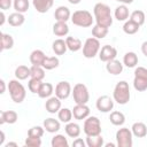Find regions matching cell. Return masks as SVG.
<instances>
[{"mask_svg": "<svg viewBox=\"0 0 147 147\" xmlns=\"http://www.w3.org/2000/svg\"><path fill=\"white\" fill-rule=\"evenodd\" d=\"M93 13H94V18L98 25L110 28V25L113 24V16H111L110 7L108 5L102 2L95 3L93 8Z\"/></svg>", "mask_w": 147, "mask_h": 147, "instance_id": "6da1fadb", "label": "cell"}, {"mask_svg": "<svg viewBox=\"0 0 147 147\" xmlns=\"http://www.w3.org/2000/svg\"><path fill=\"white\" fill-rule=\"evenodd\" d=\"M130 96H131V94H130L129 84L125 80L118 82L113 92L114 101H116L118 105H125L130 101Z\"/></svg>", "mask_w": 147, "mask_h": 147, "instance_id": "7a4b0ae2", "label": "cell"}, {"mask_svg": "<svg viewBox=\"0 0 147 147\" xmlns=\"http://www.w3.org/2000/svg\"><path fill=\"white\" fill-rule=\"evenodd\" d=\"M8 91L11 100L15 103H22L26 96L25 87L18 82V79H11L8 83Z\"/></svg>", "mask_w": 147, "mask_h": 147, "instance_id": "3957f363", "label": "cell"}, {"mask_svg": "<svg viewBox=\"0 0 147 147\" xmlns=\"http://www.w3.org/2000/svg\"><path fill=\"white\" fill-rule=\"evenodd\" d=\"M71 22H72V24H75L77 26L88 28L93 23V17L88 10L80 9V10L74 11V14L71 15Z\"/></svg>", "mask_w": 147, "mask_h": 147, "instance_id": "277c9868", "label": "cell"}, {"mask_svg": "<svg viewBox=\"0 0 147 147\" xmlns=\"http://www.w3.org/2000/svg\"><path fill=\"white\" fill-rule=\"evenodd\" d=\"M133 87L138 92H144L147 90V69L144 67H138L134 70Z\"/></svg>", "mask_w": 147, "mask_h": 147, "instance_id": "5b68a950", "label": "cell"}, {"mask_svg": "<svg viewBox=\"0 0 147 147\" xmlns=\"http://www.w3.org/2000/svg\"><path fill=\"white\" fill-rule=\"evenodd\" d=\"M72 98L76 105H86L90 100V93L83 83H77L72 90Z\"/></svg>", "mask_w": 147, "mask_h": 147, "instance_id": "8992f818", "label": "cell"}, {"mask_svg": "<svg viewBox=\"0 0 147 147\" xmlns=\"http://www.w3.org/2000/svg\"><path fill=\"white\" fill-rule=\"evenodd\" d=\"M100 41L99 39L91 37L87 38L84 42L83 46V55L86 59H93L95 55H98V53L100 52Z\"/></svg>", "mask_w": 147, "mask_h": 147, "instance_id": "52a82bcc", "label": "cell"}, {"mask_svg": "<svg viewBox=\"0 0 147 147\" xmlns=\"http://www.w3.org/2000/svg\"><path fill=\"white\" fill-rule=\"evenodd\" d=\"M83 131L86 136H98L101 134V123L100 119L95 116H88L85 118Z\"/></svg>", "mask_w": 147, "mask_h": 147, "instance_id": "ba28073f", "label": "cell"}, {"mask_svg": "<svg viewBox=\"0 0 147 147\" xmlns=\"http://www.w3.org/2000/svg\"><path fill=\"white\" fill-rule=\"evenodd\" d=\"M132 131L127 127H122L116 132V144L118 147H131L133 144Z\"/></svg>", "mask_w": 147, "mask_h": 147, "instance_id": "9c48e42d", "label": "cell"}, {"mask_svg": "<svg viewBox=\"0 0 147 147\" xmlns=\"http://www.w3.org/2000/svg\"><path fill=\"white\" fill-rule=\"evenodd\" d=\"M72 93V90H71V85L69 82H59L55 86V95L61 99V100H65L69 98V95Z\"/></svg>", "mask_w": 147, "mask_h": 147, "instance_id": "30bf717a", "label": "cell"}, {"mask_svg": "<svg viewBox=\"0 0 147 147\" xmlns=\"http://www.w3.org/2000/svg\"><path fill=\"white\" fill-rule=\"evenodd\" d=\"M96 109L101 113H109L114 108V100L108 95H101L95 102Z\"/></svg>", "mask_w": 147, "mask_h": 147, "instance_id": "8fae6325", "label": "cell"}, {"mask_svg": "<svg viewBox=\"0 0 147 147\" xmlns=\"http://www.w3.org/2000/svg\"><path fill=\"white\" fill-rule=\"evenodd\" d=\"M116 55H117V49L110 45H105L101 47L100 52H99V59L100 61L102 62H108L110 60H114L116 59Z\"/></svg>", "mask_w": 147, "mask_h": 147, "instance_id": "7c38bea8", "label": "cell"}, {"mask_svg": "<svg viewBox=\"0 0 147 147\" xmlns=\"http://www.w3.org/2000/svg\"><path fill=\"white\" fill-rule=\"evenodd\" d=\"M72 115H74V118L78 121L85 119L90 116V108L87 105H76L72 109Z\"/></svg>", "mask_w": 147, "mask_h": 147, "instance_id": "4fadbf2b", "label": "cell"}, {"mask_svg": "<svg viewBox=\"0 0 147 147\" xmlns=\"http://www.w3.org/2000/svg\"><path fill=\"white\" fill-rule=\"evenodd\" d=\"M45 108L49 114H55L61 109V99L55 96H49L45 103Z\"/></svg>", "mask_w": 147, "mask_h": 147, "instance_id": "5bb4252c", "label": "cell"}, {"mask_svg": "<svg viewBox=\"0 0 147 147\" xmlns=\"http://www.w3.org/2000/svg\"><path fill=\"white\" fill-rule=\"evenodd\" d=\"M53 3H54V0H32V5L34 9L40 14L47 13L52 8Z\"/></svg>", "mask_w": 147, "mask_h": 147, "instance_id": "9a60e30c", "label": "cell"}, {"mask_svg": "<svg viewBox=\"0 0 147 147\" xmlns=\"http://www.w3.org/2000/svg\"><path fill=\"white\" fill-rule=\"evenodd\" d=\"M17 119H18V115L14 110H3V111H1V115H0V124L1 125L5 124V123L14 124V123H16Z\"/></svg>", "mask_w": 147, "mask_h": 147, "instance_id": "2e32d148", "label": "cell"}, {"mask_svg": "<svg viewBox=\"0 0 147 147\" xmlns=\"http://www.w3.org/2000/svg\"><path fill=\"white\" fill-rule=\"evenodd\" d=\"M54 17L56 21H60V22H67L69 18H71V13L69 10L68 7L65 6H60L55 9V13H54Z\"/></svg>", "mask_w": 147, "mask_h": 147, "instance_id": "e0dca14e", "label": "cell"}, {"mask_svg": "<svg viewBox=\"0 0 147 147\" xmlns=\"http://www.w3.org/2000/svg\"><path fill=\"white\" fill-rule=\"evenodd\" d=\"M106 70H107L110 75L116 76V75H119V74L123 71V64H122L118 60L114 59V60H110V61L107 62V64H106Z\"/></svg>", "mask_w": 147, "mask_h": 147, "instance_id": "ac0fdd59", "label": "cell"}, {"mask_svg": "<svg viewBox=\"0 0 147 147\" xmlns=\"http://www.w3.org/2000/svg\"><path fill=\"white\" fill-rule=\"evenodd\" d=\"M131 131H132V134L137 138H144V137L147 136V126L142 122L133 123V125L131 127Z\"/></svg>", "mask_w": 147, "mask_h": 147, "instance_id": "d6986e66", "label": "cell"}, {"mask_svg": "<svg viewBox=\"0 0 147 147\" xmlns=\"http://www.w3.org/2000/svg\"><path fill=\"white\" fill-rule=\"evenodd\" d=\"M53 33L57 37L67 36L69 33V26H68L67 22L56 21V23H54V25H53Z\"/></svg>", "mask_w": 147, "mask_h": 147, "instance_id": "ffe728a7", "label": "cell"}, {"mask_svg": "<svg viewBox=\"0 0 147 147\" xmlns=\"http://www.w3.org/2000/svg\"><path fill=\"white\" fill-rule=\"evenodd\" d=\"M45 59H46V55L40 49H34L30 54V62L32 65H42Z\"/></svg>", "mask_w": 147, "mask_h": 147, "instance_id": "44dd1931", "label": "cell"}, {"mask_svg": "<svg viewBox=\"0 0 147 147\" xmlns=\"http://www.w3.org/2000/svg\"><path fill=\"white\" fill-rule=\"evenodd\" d=\"M65 44H67L68 49L71 51V52H77L83 47L82 40L79 38H76V37H72V36H69V37L65 38Z\"/></svg>", "mask_w": 147, "mask_h": 147, "instance_id": "7402d4cb", "label": "cell"}, {"mask_svg": "<svg viewBox=\"0 0 147 147\" xmlns=\"http://www.w3.org/2000/svg\"><path fill=\"white\" fill-rule=\"evenodd\" d=\"M42 125H44V129L49 133H55V132H57L60 130V122L57 119H55V118H52V117L46 118L44 121Z\"/></svg>", "mask_w": 147, "mask_h": 147, "instance_id": "603a6c76", "label": "cell"}, {"mask_svg": "<svg viewBox=\"0 0 147 147\" xmlns=\"http://www.w3.org/2000/svg\"><path fill=\"white\" fill-rule=\"evenodd\" d=\"M8 23H9V25H11V26H14V28H17V26H21L23 23H24V21H25V17H24V15L22 14V13H17V11H15V13H13V14H10L9 16H8Z\"/></svg>", "mask_w": 147, "mask_h": 147, "instance_id": "cb8c5ba5", "label": "cell"}, {"mask_svg": "<svg viewBox=\"0 0 147 147\" xmlns=\"http://www.w3.org/2000/svg\"><path fill=\"white\" fill-rule=\"evenodd\" d=\"M115 18L119 22H123V21H126L129 18V8L126 7V5H119L116 7L115 9Z\"/></svg>", "mask_w": 147, "mask_h": 147, "instance_id": "d4e9b609", "label": "cell"}, {"mask_svg": "<svg viewBox=\"0 0 147 147\" xmlns=\"http://www.w3.org/2000/svg\"><path fill=\"white\" fill-rule=\"evenodd\" d=\"M138 55L134 52H127L123 57V64L127 68H134L138 64Z\"/></svg>", "mask_w": 147, "mask_h": 147, "instance_id": "484cf974", "label": "cell"}, {"mask_svg": "<svg viewBox=\"0 0 147 147\" xmlns=\"http://www.w3.org/2000/svg\"><path fill=\"white\" fill-rule=\"evenodd\" d=\"M64 131L70 138H78L79 134H80V126L77 123L69 122V123H67V125L64 127Z\"/></svg>", "mask_w": 147, "mask_h": 147, "instance_id": "4316f807", "label": "cell"}, {"mask_svg": "<svg viewBox=\"0 0 147 147\" xmlns=\"http://www.w3.org/2000/svg\"><path fill=\"white\" fill-rule=\"evenodd\" d=\"M52 48H53V52L56 54V55H63L68 47H67V44H65V40L63 39H56L53 41V45H52Z\"/></svg>", "mask_w": 147, "mask_h": 147, "instance_id": "83f0119b", "label": "cell"}, {"mask_svg": "<svg viewBox=\"0 0 147 147\" xmlns=\"http://www.w3.org/2000/svg\"><path fill=\"white\" fill-rule=\"evenodd\" d=\"M109 121H110V123H111L113 125H115V126H121V125H123L124 122H125V116H124L123 113L115 110V111H111V113H110Z\"/></svg>", "mask_w": 147, "mask_h": 147, "instance_id": "f1b7e54d", "label": "cell"}, {"mask_svg": "<svg viewBox=\"0 0 147 147\" xmlns=\"http://www.w3.org/2000/svg\"><path fill=\"white\" fill-rule=\"evenodd\" d=\"M53 92H54V87L51 83H42L40 88H39L38 95L41 99H46V98H49Z\"/></svg>", "mask_w": 147, "mask_h": 147, "instance_id": "f546056e", "label": "cell"}, {"mask_svg": "<svg viewBox=\"0 0 147 147\" xmlns=\"http://www.w3.org/2000/svg\"><path fill=\"white\" fill-rule=\"evenodd\" d=\"M30 76H31V70L26 65H18L15 69V77L18 80H24Z\"/></svg>", "mask_w": 147, "mask_h": 147, "instance_id": "4dcf8cb0", "label": "cell"}, {"mask_svg": "<svg viewBox=\"0 0 147 147\" xmlns=\"http://www.w3.org/2000/svg\"><path fill=\"white\" fill-rule=\"evenodd\" d=\"M86 145L88 147H101V146L105 145L103 138L101 137V134H98V136H87L86 137Z\"/></svg>", "mask_w": 147, "mask_h": 147, "instance_id": "1f68e13d", "label": "cell"}, {"mask_svg": "<svg viewBox=\"0 0 147 147\" xmlns=\"http://www.w3.org/2000/svg\"><path fill=\"white\" fill-rule=\"evenodd\" d=\"M60 64V61L56 56H46L44 63H42V68L46 70H53L55 68H57Z\"/></svg>", "mask_w": 147, "mask_h": 147, "instance_id": "d6a6232c", "label": "cell"}, {"mask_svg": "<svg viewBox=\"0 0 147 147\" xmlns=\"http://www.w3.org/2000/svg\"><path fill=\"white\" fill-rule=\"evenodd\" d=\"M52 147H68V140L63 134H55L51 141Z\"/></svg>", "mask_w": 147, "mask_h": 147, "instance_id": "836d02e7", "label": "cell"}, {"mask_svg": "<svg viewBox=\"0 0 147 147\" xmlns=\"http://www.w3.org/2000/svg\"><path fill=\"white\" fill-rule=\"evenodd\" d=\"M139 28H140V25H138L133 21L129 20V21H125V23L123 25V31L126 34H134V33H137L139 31Z\"/></svg>", "mask_w": 147, "mask_h": 147, "instance_id": "e575fe53", "label": "cell"}, {"mask_svg": "<svg viewBox=\"0 0 147 147\" xmlns=\"http://www.w3.org/2000/svg\"><path fill=\"white\" fill-rule=\"evenodd\" d=\"M13 6H14L15 11L23 14L28 11L30 3H29V0H13Z\"/></svg>", "mask_w": 147, "mask_h": 147, "instance_id": "d590c367", "label": "cell"}, {"mask_svg": "<svg viewBox=\"0 0 147 147\" xmlns=\"http://www.w3.org/2000/svg\"><path fill=\"white\" fill-rule=\"evenodd\" d=\"M107 34H108V28H105V26L95 24L93 26V29H92V36L94 38H96V39H103Z\"/></svg>", "mask_w": 147, "mask_h": 147, "instance_id": "8d00e7d4", "label": "cell"}, {"mask_svg": "<svg viewBox=\"0 0 147 147\" xmlns=\"http://www.w3.org/2000/svg\"><path fill=\"white\" fill-rule=\"evenodd\" d=\"M31 70V78L38 79V80H42L45 78V69L41 65H32L30 68Z\"/></svg>", "mask_w": 147, "mask_h": 147, "instance_id": "74e56055", "label": "cell"}, {"mask_svg": "<svg viewBox=\"0 0 147 147\" xmlns=\"http://www.w3.org/2000/svg\"><path fill=\"white\" fill-rule=\"evenodd\" d=\"M57 116H59V119L63 123H69L71 122V118H72V110H70L69 108H61L59 111H57Z\"/></svg>", "mask_w": 147, "mask_h": 147, "instance_id": "f35d334b", "label": "cell"}, {"mask_svg": "<svg viewBox=\"0 0 147 147\" xmlns=\"http://www.w3.org/2000/svg\"><path fill=\"white\" fill-rule=\"evenodd\" d=\"M14 46V39L10 34L8 33H2L1 34V49L6 51V49H10Z\"/></svg>", "mask_w": 147, "mask_h": 147, "instance_id": "ab89813d", "label": "cell"}, {"mask_svg": "<svg viewBox=\"0 0 147 147\" xmlns=\"http://www.w3.org/2000/svg\"><path fill=\"white\" fill-rule=\"evenodd\" d=\"M130 20L133 21L134 23H137L138 25H142L146 21V16H145V13L142 10H134L131 13Z\"/></svg>", "mask_w": 147, "mask_h": 147, "instance_id": "60d3db41", "label": "cell"}, {"mask_svg": "<svg viewBox=\"0 0 147 147\" xmlns=\"http://www.w3.org/2000/svg\"><path fill=\"white\" fill-rule=\"evenodd\" d=\"M41 80H38V79H34V78H31L30 80H29V83H28V87H29V90H30V92H32V93H34V94H38V92H39V88H40V86H41Z\"/></svg>", "mask_w": 147, "mask_h": 147, "instance_id": "b9f144b4", "label": "cell"}, {"mask_svg": "<svg viewBox=\"0 0 147 147\" xmlns=\"http://www.w3.org/2000/svg\"><path fill=\"white\" fill-rule=\"evenodd\" d=\"M44 131H45L44 126H39V125H37V126H32L31 129H29V131H28V136H29V137L41 138V137L44 136Z\"/></svg>", "mask_w": 147, "mask_h": 147, "instance_id": "7bdbcfd3", "label": "cell"}, {"mask_svg": "<svg viewBox=\"0 0 147 147\" xmlns=\"http://www.w3.org/2000/svg\"><path fill=\"white\" fill-rule=\"evenodd\" d=\"M25 145L29 147H40L41 146V139L37 137H29L25 139Z\"/></svg>", "mask_w": 147, "mask_h": 147, "instance_id": "ee69618b", "label": "cell"}, {"mask_svg": "<svg viewBox=\"0 0 147 147\" xmlns=\"http://www.w3.org/2000/svg\"><path fill=\"white\" fill-rule=\"evenodd\" d=\"M13 0H0V8L1 10H7L11 7Z\"/></svg>", "mask_w": 147, "mask_h": 147, "instance_id": "f6af8a7d", "label": "cell"}, {"mask_svg": "<svg viewBox=\"0 0 147 147\" xmlns=\"http://www.w3.org/2000/svg\"><path fill=\"white\" fill-rule=\"evenodd\" d=\"M72 146L74 147H85L86 146V141H84L80 138H76L74 140V142H72Z\"/></svg>", "mask_w": 147, "mask_h": 147, "instance_id": "bcb514c9", "label": "cell"}, {"mask_svg": "<svg viewBox=\"0 0 147 147\" xmlns=\"http://www.w3.org/2000/svg\"><path fill=\"white\" fill-rule=\"evenodd\" d=\"M141 52H142V54L147 57V40L141 44Z\"/></svg>", "mask_w": 147, "mask_h": 147, "instance_id": "7dc6e473", "label": "cell"}, {"mask_svg": "<svg viewBox=\"0 0 147 147\" xmlns=\"http://www.w3.org/2000/svg\"><path fill=\"white\" fill-rule=\"evenodd\" d=\"M0 85H1V91H0V93L3 94V93H5V90H6V84H5V80H3V79L0 80Z\"/></svg>", "mask_w": 147, "mask_h": 147, "instance_id": "c3c4849f", "label": "cell"}, {"mask_svg": "<svg viewBox=\"0 0 147 147\" xmlns=\"http://www.w3.org/2000/svg\"><path fill=\"white\" fill-rule=\"evenodd\" d=\"M115 1H117L119 3H123V5H130V3L133 2V0H115Z\"/></svg>", "mask_w": 147, "mask_h": 147, "instance_id": "681fc988", "label": "cell"}, {"mask_svg": "<svg viewBox=\"0 0 147 147\" xmlns=\"http://www.w3.org/2000/svg\"><path fill=\"white\" fill-rule=\"evenodd\" d=\"M0 16H1V21H0V25H3V23H5V13H3V10L1 11V14H0Z\"/></svg>", "mask_w": 147, "mask_h": 147, "instance_id": "f907efd6", "label": "cell"}, {"mask_svg": "<svg viewBox=\"0 0 147 147\" xmlns=\"http://www.w3.org/2000/svg\"><path fill=\"white\" fill-rule=\"evenodd\" d=\"M0 136H1V139H0V146H1L3 144V141H5V132L0 131Z\"/></svg>", "mask_w": 147, "mask_h": 147, "instance_id": "816d5d0a", "label": "cell"}, {"mask_svg": "<svg viewBox=\"0 0 147 147\" xmlns=\"http://www.w3.org/2000/svg\"><path fill=\"white\" fill-rule=\"evenodd\" d=\"M80 1H82V0H68V2L71 3V5H78Z\"/></svg>", "mask_w": 147, "mask_h": 147, "instance_id": "f5cc1de1", "label": "cell"}, {"mask_svg": "<svg viewBox=\"0 0 147 147\" xmlns=\"http://www.w3.org/2000/svg\"><path fill=\"white\" fill-rule=\"evenodd\" d=\"M9 146H15V147H16L17 144H16V142H8V144L6 145V147H9Z\"/></svg>", "mask_w": 147, "mask_h": 147, "instance_id": "db71d44e", "label": "cell"}, {"mask_svg": "<svg viewBox=\"0 0 147 147\" xmlns=\"http://www.w3.org/2000/svg\"><path fill=\"white\" fill-rule=\"evenodd\" d=\"M105 146H107V147H109V146H110V147H114L115 145H114V144H111V142H109V144H106Z\"/></svg>", "mask_w": 147, "mask_h": 147, "instance_id": "11a10c76", "label": "cell"}]
</instances>
